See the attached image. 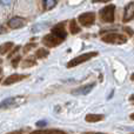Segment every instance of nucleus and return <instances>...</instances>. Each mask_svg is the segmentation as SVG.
Segmentation results:
<instances>
[{"mask_svg":"<svg viewBox=\"0 0 134 134\" xmlns=\"http://www.w3.org/2000/svg\"><path fill=\"white\" fill-rule=\"evenodd\" d=\"M67 34L65 31V25L64 24H58L52 28L51 34H47L42 39V44L46 47H57L60 45L64 40L66 39Z\"/></svg>","mask_w":134,"mask_h":134,"instance_id":"obj_1","label":"nucleus"},{"mask_svg":"<svg viewBox=\"0 0 134 134\" xmlns=\"http://www.w3.org/2000/svg\"><path fill=\"white\" fill-rule=\"evenodd\" d=\"M25 101H26V97H23V95L7 98V99L2 100L0 102V109H8V108H13V107H18L20 105H23Z\"/></svg>","mask_w":134,"mask_h":134,"instance_id":"obj_2","label":"nucleus"},{"mask_svg":"<svg viewBox=\"0 0 134 134\" xmlns=\"http://www.w3.org/2000/svg\"><path fill=\"white\" fill-rule=\"evenodd\" d=\"M101 40L106 44H112V45H122L127 42V37L120 33H108V34H105L101 38Z\"/></svg>","mask_w":134,"mask_h":134,"instance_id":"obj_3","label":"nucleus"},{"mask_svg":"<svg viewBox=\"0 0 134 134\" xmlns=\"http://www.w3.org/2000/svg\"><path fill=\"white\" fill-rule=\"evenodd\" d=\"M97 55H98V52H90V53H83V54H81V55L75 57L74 59H72V60L69 61L68 64H67V67H68V68L75 67V66L80 65V64H82V63H86L87 60H90V59L94 58V57H97Z\"/></svg>","mask_w":134,"mask_h":134,"instance_id":"obj_4","label":"nucleus"},{"mask_svg":"<svg viewBox=\"0 0 134 134\" xmlns=\"http://www.w3.org/2000/svg\"><path fill=\"white\" fill-rule=\"evenodd\" d=\"M114 12H115V6H114V5L105 6L99 13L100 19H101L104 23H113L114 21Z\"/></svg>","mask_w":134,"mask_h":134,"instance_id":"obj_5","label":"nucleus"},{"mask_svg":"<svg viewBox=\"0 0 134 134\" xmlns=\"http://www.w3.org/2000/svg\"><path fill=\"white\" fill-rule=\"evenodd\" d=\"M94 20H95V14L93 13V12L82 13V14H80V15H79V18H78V21H79V23H80L82 26H85V27L93 25Z\"/></svg>","mask_w":134,"mask_h":134,"instance_id":"obj_6","label":"nucleus"},{"mask_svg":"<svg viewBox=\"0 0 134 134\" xmlns=\"http://www.w3.org/2000/svg\"><path fill=\"white\" fill-rule=\"evenodd\" d=\"M94 86H95V82L80 86V87H78V88H75V90L72 91V94L73 95H86V94H88L93 88H94Z\"/></svg>","mask_w":134,"mask_h":134,"instance_id":"obj_7","label":"nucleus"},{"mask_svg":"<svg viewBox=\"0 0 134 134\" xmlns=\"http://www.w3.org/2000/svg\"><path fill=\"white\" fill-rule=\"evenodd\" d=\"M26 24V20L23 18H20V16H13L12 19H9L8 20V27L9 28H13V30H18V28H21L24 27Z\"/></svg>","mask_w":134,"mask_h":134,"instance_id":"obj_8","label":"nucleus"},{"mask_svg":"<svg viewBox=\"0 0 134 134\" xmlns=\"http://www.w3.org/2000/svg\"><path fill=\"white\" fill-rule=\"evenodd\" d=\"M26 78H27V75H24V74H12V75L7 76L2 83H4L5 86H9V85H12V83L19 82V81L24 80V79H26Z\"/></svg>","mask_w":134,"mask_h":134,"instance_id":"obj_9","label":"nucleus"},{"mask_svg":"<svg viewBox=\"0 0 134 134\" xmlns=\"http://www.w3.org/2000/svg\"><path fill=\"white\" fill-rule=\"evenodd\" d=\"M134 15V6H133V2H130V4L126 6L125 8V16H124V21L125 23H128L133 19Z\"/></svg>","mask_w":134,"mask_h":134,"instance_id":"obj_10","label":"nucleus"},{"mask_svg":"<svg viewBox=\"0 0 134 134\" xmlns=\"http://www.w3.org/2000/svg\"><path fill=\"white\" fill-rule=\"evenodd\" d=\"M105 116L102 114H87L85 116V120L87 122H98V121L104 120Z\"/></svg>","mask_w":134,"mask_h":134,"instance_id":"obj_11","label":"nucleus"},{"mask_svg":"<svg viewBox=\"0 0 134 134\" xmlns=\"http://www.w3.org/2000/svg\"><path fill=\"white\" fill-rule=\"evenodd\" d=\"M14 44L12 41H8V42H5V44L0 45V55H4V54L8 53L12 48H13Z\"/></svg>","mask_w":134,"mask_h":134,"instance_id":"obj_12","label":"nucleus"},{"mask_svg":"<svg viewBox=\"0 0 134 134\" xmlns=\"http://www.w3.org/2000/svg\"><path fill=\"white\" fill-rule=\"evenodd\" d=\"M31 134H66V133L59 130H39L35 131V132H32Z\"/></svg>","mask_w":134,"mask_h":134,"instance_id":"obj_13","label":"nucleus"},{"mask_svg":"<svg viewBox=\"0 0 134 134\" xmlns=\"http://www.w3.org/2000/svg\"><path fill=\"white\" fill-rule=\"evenodd\" d=\"M69 32H71V34H76L80 32L79 25H76V20H74V19L69 23Z\"/></svg>","mask_w":134,"mask_h":134,"instance_id":"obj_14","label":"nucleus"},{"mask_svg":"<svg viewBox=\"0 0 134 134\" xmlns=\"http://www.w3.org/2000/svg\"><path fill=\"white\" fill-rule=\"evenodd\" d=\"M35 65H37V63H35V60L33 58L26 59V60H24L23 64H21L23 68H27V67H32V66H35Z\"/></svg>","mask_w":134,"mask_h":134,"instance_id":"obj_15","label":"nucleus"},{"mask_svg":"<svg viewBox=\"0 0 134 134\" xmlns=\"http://www.w3.org/2000/svg\"><path fill=\"white\" fill-rule=\"evenodd\" d=\"M35 55L39 59H44V58H46V57H48V51L45 48H39L37 51V53H35Z\"/></svg>","mask_w":134,"mask_h":134,"instance_id":"obj_16","label":"nucleus"},{"mask_svg":"<svg viewBox=\"0 0 134 134\" xmlns=\"http://www.w3.org/2000/svg\"><path fill=\"white\" fill-rule=\"evenodd\" d=\"M57 5V0H44V6L46 9H49Z\"/></svg>","mask_w":134,"mask_h":134,"instance_id":"obj_17","label":"nucleus"},{"mask_svg":"<svg viewBox=\"0 0 134 134\" xmlns=\"http://www.w3.org/2000/svg\"><path fill=\"white\" fill-rule=\"evenodd\" d=\"M35 46H37V44H28L27 46H25V47H24V52H25V53H27V52L30 51V49L34 48Z\"/></svg>","mask_w":134,"mask_h":134,"instance_id":"obj_18","label":"nucleus"},{"mask_svg":"<svg viewBox=\"0 0 134 134\" xmlns=\"http://www.w3.org/2000/svg\"><path fill=\"white\" fill-rule=\"evenodd\" d=\"M19 61H20V57H16L15 59H13V60H12V66L13 67H16L18 66V63Z\"/></svg>","mask_w":134,"mask_h":134,"instance_id":"obj_19","label":"nucleus"},{"mask_svg":"<svg viewBox=\"0 0 134 134\" xmlns=\"http://www.w3.org/2000/svg\"><path fill=\"white\" fill-rule=\"evenodd\" d=\"M1 2L5 5V6H8V5H11L12 2H13V0H1Z\"/></svg>","mask_w":134,"mask_h":134,"instance_id":"obj_20","label":"nucleus"},{"mask_svg":"<svg viewBox=\"0 0 134 134\" xmlns=\"http://www.w3.org/2000/svg\"><path fill=\"white\" fill-rule=\"evenodd\" d=\"M37 126L38 127H44V126H46V121H38Z\"/></svg>","mask_w":134,"mask_h":134,"instance_id":"obj_21","label":"nucleus"},{"mask_svg":"<svg viewBox=\"0 0 134 134\" xmlns=\"http://www.w3.org/2000/svg\"><path fill=\"white\" fill-rule=\"evenodd\" d=\"M7 134H23V131H13V132H9Z\"/></svg>","mask_w":134,"mask_h":134,"instance_id":"obj_22","label":"nucleus"},{"mask_svg":"<svg viewBox=\"0 0 134 134\" xmlns=\"http://www.w3.org/2000/svg\"><path fill=\"white\" fill-rule=\"evenodd\" d=\"M93 2H107L109 1V0H92Z\"/></svg>","mask_w":134,"mask_h":134,"instance_id":"obj_23","label":"nucleus"},{"mask_svg":"<svg viewBox=\"0 0 134 134\" xmlns=\"http://www.w3.org/2000/svg\"><path fill=\"white\" fill-rule=\"evenodd\" d=\"M86 134H100V133H86Z\"/></svg>","mask_w":134,"mask_h":134,"instance_id":"obj_24","label":"nucleus"},{"mask_svg":"<svg viewBox=\"0 0 134 134\" xmlns=\"http://www.w3.org/2000/svg\"><path fill=\"white\" fill-rule=\"evenodd\" d=\"M0 74H1V68H0Z\"/></svg>","mask_w":134,"mask_h":134,"instance_id":"obj_25","label":"nucleus"}]
</instances>
